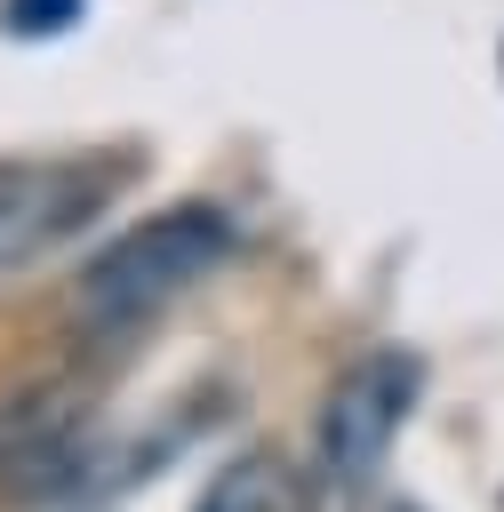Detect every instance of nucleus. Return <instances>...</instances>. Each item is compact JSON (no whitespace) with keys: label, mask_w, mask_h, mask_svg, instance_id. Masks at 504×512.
Instances as JSON below:
<instances>
[{"label":"nucleus","mask_w":504,"mask_h":512,"mask_svg":"<svg viewBox=\"0 0 504 512\" xmlns=\"http://www.w3.org/2000/svg\"><path fill=\"white\" fill-rule=\"evenodd\" d=\"M224 256H232V216L208 200H184L128 224L104 256H88V272L72 280V304L88 328H136L160 304H176L192 280H208Z\"/></svg>","instance_id":"1"},{"label":"nucleus","mask_w":504,"mask_h":512,"mask_svg":"<svg viewBox=\"0 0 504 512\" xmlns=\"http://www.w3.org/2000/svg\"><path fill=\"white\" fill-rule=\"evenodd\" d=\"M120 176H128V160H112V152H24V160H0V272H24L48 248L80 240L120 200Z\"/></svg>","instance_id":"2"},{"label":"nucleus","mask_w":504,"mask_h":512,"mask_svg":"<svg viewBox=\"0 0 504 512\" xmlns=\"http://www.w3.org/2000/svg\"><path fill=\"white\" fill-rule=\"evenodd\" d=\"M416 392H424V360H416V352H400V344L360 352V360L328 384V400H320V424H312L320 472L344 480V488L376 480L384 456H392V440H400V424L416 416Z\"/></svg>","instance_id":"3"},{"label":"nucleus","mask_w":504,"mask_h":512,"mask_svg":"<svg viewBox=\"0 0 504 512\" xmlns=\"http://www.w3.org/2000/svg\"><path fill=\"white\" fill-rule=\"evenodd\" d=\"M192 512H296V464L280 448H248L208 480V496Z\"/></svg>","instance_id":"4"},{"label":"nucleus","mask_w":504,"mask_h":512,"mask_svg":"<svg viewBox=\"0 0 504 512\" xmlns=\"http://www.w3.org/2000/svg\"><path fill=\"white\" fill-rule=\"evenodd\" d=\"M0 24H8L16 40H48V32L80 24V0H8V8H0Z\"/></svg>","instance_id":"5"}]
</instances>
